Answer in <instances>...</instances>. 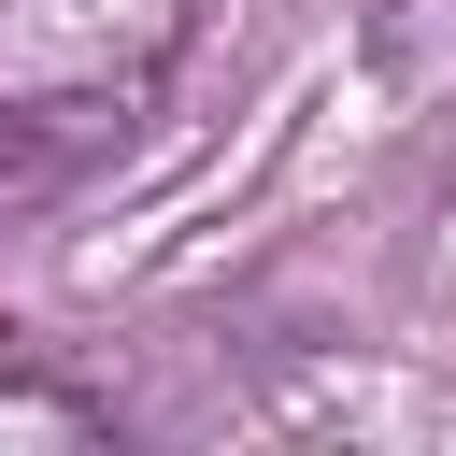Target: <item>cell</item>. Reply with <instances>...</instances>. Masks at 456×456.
<instances>
[{
    "instance_id": "obj_1",
    "label": "cell",
    "mask_w": 456,
    "mask_h": 456,
    "mask_svg": "<svg viewBox=\"0 0 456 456\" xmlns=\"http://www.w3.org/2000/svg\"><path fill=\"white\" fill-rule=\"evenodd\" d=\"M0 442H114V399H100V385H71V370L0 356Z\"/></svg>"
},
{
    "instance_id": "obj_2",
    "label": "cell",
    "mask_w": 456,
    "mask_h": 456,
    "mask_svg": "<svg viewBox=\"0 0 456 456\" xmlns=\"http://www.w3.org/2000/svg\"><path fill=\"white\" fill-rule=\"evenodd\" d=\"M86 171V128L57 114V100H0V214H28V200H57Z\"/></svg>"
}]
</instances>
